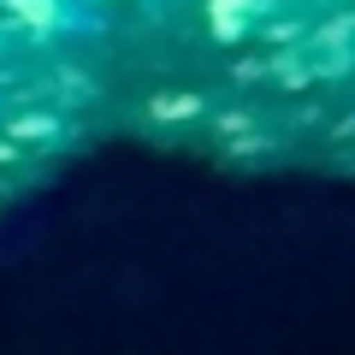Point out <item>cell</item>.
Returning a JSON list of instances; mask_svg holds the SVG:
<instances>
[{
	"mask_svg": "<svg viewBox=\"0 0 355 355\" xmlns=\"http://www.w3.org/2000/svg\"><path fill=\"white\" fill-rule=\"evenodd\" d=\"M0 12L42 42H89L107 30L101 0H0Z\"/></svg>",
	"mask_w": 355,
	"mask_h": 355,
	"instance_id": "1",
	"label": "cell"
},
{
	"mask_svg": "<svg viewBox=\"0 0 355 355\" xmlns=\"http://www.w3.org/2000/svg\"><path fill=\"white\" fill-rule=\"evenodd\" d=\"M101 6H107V0H101Z\"/></svg>",
	"mask_w": 355,
	"mask_h": 355,
	"instance_id": "2",
	"label": "cell"
}]
</instances>
